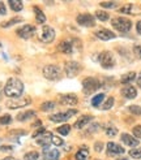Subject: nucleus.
<instances>
[{"label": "nucleus", "mask_w": 141, "mask_h": 160, "mask_svg": "<svg viewBox=\"0 0 141 160\" xmlns=\"http://www.w3.org/2000/svg\"><path fill=\"white\" fill-rule=\"evenodd\" d=\"M24 89H25V86H24L22 81L18 78H9L7 81L5 86H4V95L11 99H17V98H21V95L24 94Z\"/></svg>", "instance_id": "nucleus-1"}, {"label": "nucleus", "mask_w": 141, "mask_h": 160, "mask_svg": "<svg viewBox=\"0 0 141 160\" xmlns=\"http://www.w3.org/2000/svg\"><path fill=\"white\" fill-rule=\"evenodd\" d=\"M111 25L118 31L125 34L132 29V21L128 20V18H124V17H115V18L111 20Z\"/></svg>", "instance_id": "nucleus-2"}, {"label": "nucleus", "mask_w": 141, "mask_h": 160, "mask_svg": "<svg viewBox=\"0 0 141 160\" xmlns=\"http://www.w3.org/2000/svg\"><path fill=\"white\" fill-rule=\"evenodd\" d=\"M43 77L49 81H58L61 77V70L58 65H54V64H50V65H46L42 70Z\"/></svg>", "instance_id": "nucleus-3"}, {"label": "nucleus", "mask_w": 141, "mask_h": 160, "mask_svg": "<svg viewBox=\"0 0 141 160\" xmlns=\"http://www.w3.org/2000/svg\"><path fill=\"white\" fill-rule=\"evenodd\" d=\"M101 87V81L94 77H86L82 81V89L85 94H93Z\"/></svg>", "instance_id": "nucleus-4"}, {"label": "nucleus", "mask_w": 141, "mask_h": 160, "mask_svg": "<svg viewBox=\"0 0 141 160\" xmlns=\"http://www.w3.org/2000/svg\"><path fill=\"white\" fill-rule=\"evenodd\" d=\"M77 112H78L77 109H68L65 112H58V113H55V115H50L49 118L52 122H65L67 120L77 115Z\"/></svg>", "instance_id": "nucleus-5"}, {"label": "nucleus", "mask_w": 141, "mask_h": 160, "mask_svg": "<svg viewBox=\"0 0 141 160\" xmlns=\"http://www.w3.org/2000/svg\"><path fill=\"white\" fill-rule=\"evenodd\" d=\"M98 61L102 67H103L105 69H111L114 65H115V59H114V55L111 52L108 51H105L99 53L98 56Z\"/></svg>", "instance_id": "nucleus-6"}, {"label": "nucleus", "mask_w": 141, "mask_h": 160, "mask_svg": "<svg viewBox=\"0 0 141 160\" xmlns=\"http://www.w3.org/2000/svg\"><path fill=\"white\" fill-rule=\"evenodd\" d=\"M76 21H77L78 25L84 26V28H94V26H96V18H94V16L90 14V13H81V14H78Z\"/></svg>", "instance_id": "nucleus-7"}, {"label": "nucleus", "mask_w": 141, "mask_h": 160, "mask_svg": "<svg viewBox=\"0 0 141 160\" xmlns=\"http://www.w3.org/2000/svg\"><path fill=\"white\" fill-rule=\"evenodd\" d=\"M64 72H65L67 77L73 78V77L78 76V73L81 72V65L77 61H67L64 64Z\"/></svg>", "instance_id": "nucleus-8"}, {"label": "nucleus", "mask_w": 141, "mask_h": 160, "mask_svg": "<svg viewBox=\"0 0 141 160\" xmlns=\"http://www.w3.org/2000/svg\"><path fill=\"white\" fill-rule=\"evenodd\" d=\"M31 103V98L30 97H24V98H17V99H12L7 103V107L9 109H20L29 106Z\"/></svg>", "instance_id": "nucleus-9"}, {"label": "nucleus", "mask_w": 141, "mask_h": 160, "mask_svg": "<svg viewBox=\"0 0 141 160\" xmlns=\"http://www.w3.org/2000/svg\"><path fill=\"white\" fill-rule=\"evenodd\" d=\"M55 30L51 28V26H43L41 29V33H39V38H41V41L44 42V43H51L54 39H55Z\"/></svg>", "instance_id": "nucleus-10"}, {"label": "nucleus", "mask_w": 141, "mask_h": 160, "mask_svg": "<svg viewBox=\"0 0 141 160\" xmlns=\"http://www.w3.org/2000/svg\"><path fill=\"white\" fill-rule=\"evenodd\" d=\"M58 50L65 55L72 53L75 50V39H64L58 44Z\"/></svg>", "instance_id": "nucleus-11"}, {"label": "nucleus", "mask_w": 141, "mask_h": 160, "mask_svg": "<svg viewBox=\"0 0 141 160\" xmlns=\"http://www.w3.org/2000/svg\"><path fill=\"white\" fill-rule=\"evenodd\" d=\"M106 154L108 156H118L124 154V148L115 142H108L106 145Z\"/></svg>", "instance_id": "nucleus-12"}, {"label": "nucleus", "mask_w": 141, "mask_h": 160, "mask_svg": "<svg viewBox=\"0 0 141 160\" xmlns=\"http://www.w3.org/2000/svg\"><path fill=\"white\" fill-rule=\"evenodd\" d=\"M35 34V26L33 25H24L22 28L17 29V35L22 39H30Z\"/></svg>", "instance_id": "nucleus-13"}, {"label": "nucleus", "mask_w": 141, "mask_h": 160, "mask_svg": "<svg viewBox=\"0 0 141 160\" xmlns=\"http://www.w3.org/2000/svg\"><path fill=\"white\" fill-rule=\"evenodd\" d=\"M96 37L98 39H101V41H111V39H115L116 38V34L114 33V31L108 30V29H101V30H97L96 33Z\"/></svg>", "instance_id": "nucleus-14"}, {"label": "nucleus", "mask_w": 141, "mask_h": 160, "mask_svg": "<svg viewBox=\"0 0 141 160\" xmlns=\"http://www.w3.org/2000/svg\"><path fill=\"white\" fill-rule=\"evenodd\" d=\"M120 141L124 143L125 146H128V147H131V148L137 147L138 143H140L137 138H135L133 135H131V134H128V133H123V134L120 135Z\"/></svg>", "instance_id": "nucleus-15"}, {"label": "nucleus", "mask_w": 141, "mask_h": 160, "mask_svg": "<svg viewBox=\"0 0 141 160\" xmlns=\"http://www.w3.org/2000/svg\"><path fill=\"white\" fill-rule=\"evenodd\" d=\"M60 103L64 106H77L78 103V98L75 94H65L60 97Z\"/></svg>", "instance_id": "nucleus-16"}, {"label": "nucleus", "mask_w": 141, "mask_h": 160, "mask_svg": "<svg viewBox=\"0 0 141 160\" xmlns=\"http://www.w3.org/2000/svg\"><path fill=\"white\" fill-rule=\"evenodd\" d=\"M122 95L127 99H135L137 97V90H136V87H133L132 85H127L122 89Z\"/></svg>", "instance_id": "nucleus-17"}, {"label": "nucleus", "mask_w": 141, "mask_h": 160, "mask_svg": "<svg viewBox=\"0 0 141 160\" xmlns=\"http://www.w3.org/2000/svg\"><path fill=\"white\" fill-rule=\"evenodd\" d=\"M120 13H125V14H132V16H136V14H141V8L140 7H136V5H132V4H128V5H124L119 9Z\"/></svg>", "instance_id": "nucleus-18"}, {"label": "nucleus", "mask_w": 141, "mask_h": 160, "mask_svg": "<svg viewBox=\"0 0 141 160\" xmlns=\"http://www.w3.org/2000/svg\"><path fill=\"white\" fill-rule=\"evenodd\" d=\"M91 120H93L91 116L82 115V116H80V118H77V121L75 122V128H76V129H82V128H85L88 124H90Z\"/></svg>", "instance_id": "nucleus-19"}, {"label": "nucleus", "mask_w": 141, "mask_h": 160, "mask_svg": "<svg viewBox=\"0 0 141 160\" xmlns=\"http://www.w3.org/2000/svg\"><path fill=\"white\" fill-rule=\"evenodd\" d=\"M37 112L33 111V109H29V111H25V112H20V113L16 116V120L17 121H28V120L35 117Z\"/></svg>", "instance_id": "nucleus-20"}, {"label": "nucleus", "mask_w": 141, "mask_h": 160, "mask_svg": "<svg viewBox=\"0 0 141 160\" xmlns=\"http://www.w3.org/2000/svg\"><path fill=\"white\" fill-rule=\"evenodd\" d=\"M44 150V159L46 160H58L60 158V152L58 150H50L49 146L43 147Z\"/></svg>", "instance_id": "nucleus-21"}, {"label": "nucleus", "mask_w": 141, "mask_h": 160, "mask_svg": "<svg viewBox=\"0 0 141 160\" xmlns=\"http://www.w3.org/2000/svg\"><path fill=\"white\" fill-rule=\"evenodd\" d=\"M103 130H105V134L107 135V137L114 138V137L118 135V128L115 125H112V124H106Z\"/></svg>", "instance_id": "nucleus-22"}, {"label": "nucleus", "mask_w": 141, "mask_h": 160, "mask_svg": "<svg viewBox=\"0 0 141 160\" xmlns=\"http://www.w3.org/2000/svg\"><path fill=\"white\" fill-rule=\"evenodd\" d=\"M136 77H137V76H136L135 72H129V73H125V74L122 76L120 82H122L123 85H128V83H131L132 81H135Z\"/></svg>", "instance_id": "nucleus-23"}, {"label": "nucleus", "mask_w": 141, "mask_h": 160, "mask_svg": "<svg viewBox=\"0 0 141 160\" xmlns=\"http://www.w3.org/2000/svg\"><path fill=\"white\" fill-rule=\"evenodd\" d=\"M105 102V94L103 92H99V94H97L96 97H93V99H91V106L93 107H101L102 106V103Z\"/></svg>", "instance_id": "nucleus-24"}, {"label": "nucleus", "mask_w": 141, "mask_h": 160, "mask_svg": "<svg viewBox=\"0 0 141 160\" xmlns=\"http://www.w3.org/2000/svg\"><path fill=\"white\" fill-rule=\"evenodd\" d=\"M33 9H34V13H35V20H37V22H38V23H44V22H46V16H44V13H43L41 9H39V7L34 5Z\"/></svg>", "instance_id": "nucleus-25"}, {"label": "nucleus", "mask_w": 141, "mask_h": 160, "mask_svg": "<svg viewBox=\"0 0 141 160\" xmlns=\"http://www.w3.org/2000/svg\"><path fill=\"white\" fill-rule=\"evenodd\" d=\"M20 22H22V18L21 17H13V18L8 20L5 22H2V23H0V26H2L3 29H8V28H11V26L16 25V23H20Z\"/></svg>", "instance_id": "nucleus-26"}, {"label": "nucleus", "mask_w": 141, "mask_h": 160, "mask_svg": "<svg viewBox=\"0 0 141 160\" xmlns=\"http://www.w3.org/2000/svg\"><path fill=\"white\" fill-rule=\"evenodd\" d=\"M8 4H9L11 9L14 12H21L22 8H24V4H22V2H20V0H9Z\"/></svg>", "instance_id": "nucleus-27"}, {"label": "nucleus", "mask_w": 141, "mask_h": 160, "mask_svg": "<svg viewBox=\"0 0 141 160\" xmlns=\"http://www.w3.org/2000/svg\"><path fill=\"white\" fill-rule=\"evenodd\" d=\"M114 104H115V98L114 97H108L103 103H102L101 108L103 111H108V109H111L114 107Z\"/></svg>", "instance_id": "nucleus-28"}, {"label": "nucleus", "mask_w": 141, "mask_h": 160, "mask_svg": "<svg viewBox=\"0 0 141 160\" xmlns=\"http://www.w3.org/2000/svg\"><path fill=\"white\" fill-rule=\"evenodd\" d=\"M55 107H56V103L52 102V100L43 102L42 104H41V109H42L43 112H50V111H52Z\"/></svg>", "instance_id": "nucleus-29"}, {"label": "nucleus", "mask_w": 141, "mask_h": 160, "mask_svg": "<svg viewBox=\"0 0 141 160\" xmlns=\"http://www.w3.org/2000/svg\"><path fill=\"white\" fill-rule=\"evenodd\" d=\"M94 16H96V18H98V20H99V21H102V22L108 21V18H110V14H108L106 11H102V9L97 11Z\"/></svg>", "instance_id": "nucleus-30"}, {"label": "nucleus", "mask_w": 141, "mask_h": 160, "mask_svg": "<svg viewBox=\"0 0 141 160\" xmlns=\"http://www.w3.org/2000/svg\"><path fill=\"white\" fill-rule=\"evenodd\" d=\"M56 132H58L60 135H63V137H65V135H68V134L70 133V126L67 125V124H63V125H60V126L58 128Z\"/></svg>", "instance_id": "nucleus-31"}, {"label": "nucleus", "mask_w": 141, "mask_h": 160, "mask_svg": "<svg viewBox=\"0 0 141 160\" xmlns=\"http://www.w3.org/2000/svg\"><path fill=\"white\" fill-rule=\"evenodd\" d=\"M86 159H88V150L80 148L76 152V160H86Z\"/></svg>", "instance_id": "nucleus-32"}, {"label": "nucleus", "mask_w": 141, "mask_h": 160, "mask_svg": "<svg viewBox=\"0 0 141 160\" xmlns=\"http://www.w3.org/2000/svg\"><path fill=\"white\" fill-rule=\"evenodd\" d=\"M129 156L132 158V159H141V148H138V147H135V148H131L129 150Z\"/></svg>", "instance_id": "nucleus-33"}, {"label": "nucleus", "mask_w": 141, "mask_h": 160, "mask_svg": "<svg viewBox=\"0 0 141 160\" xmlns=\"http://www.w3.org/2000/svg\"><path fill=\"white\" fill-rule=\"evenodd\" d=\"M50 142L52 143V145H55V146H63V145H64V141H63L59 135H54V134H51Z\"/></svg>", "instance_id": "nucleus-34"}, {"label": "nucleus", "mask_w": 141, "mask_h": 160, "mask_svg": "<svg viewBox=\"0 0 141 160\" xmlns=\"http://www.w3.org/2000/svg\"><path fill=\"white\" fill-rule=\"evenodd\" d=\"M128 112L132 115H135V116H141V107L140 106H129L128 107Z\"/></svg>", "instance_id": "nucleus-35"}, {"label": "nucleus", "mask_w": 141, "mask_h": 160, "mask_svg": "<svg viewBox=\"0 0 141 160\" xmlns=\"http://www.w3.org/2000/svg\"><path fill=\"white\" fill-rule=\"evenodd\" d=\"M38 159H39V154L37 151H30V152L25 154V156H24V160H38Z\"/></svg>", "instance_id": "nucleus-36"}, {"label": "nucleus", "mask_w": 141, "mask_h": 160, "mask_svg": "<svg viewBox=\"0 0 141 160\" xmlns=\"http://www.w3.org/2000/svg\"><path fill=\"white\" fill-rule=\"evenodd\" d=\"M12 122V116L11 115H3L0 117V125H9Z\"/></svg>", "instance_id": "nucleus-37"}, {"label": "nucleus", "mask_w": 141, "mask_h": 160, "mask_svg": "<svg viewBox=\"0 0 141 160\" xmlns=\"http://www.w3.org/2000/svg\"><path fill=\"white\" fill-rule=\"evenodd\" d=\"M99 5L102 8H107V9H112V8H116L118 3L116 2H101Z\"/></svg>", "instance_id": "nucleus-38"}, {"label": "nucleus", "mask_w": 141, "mask_h": 160, "mask_svg": "<svg viewBox=\"0 0 141 160\" xmlns=\"http://www.w3.org/2000/svg\"><path fill=\"white\" fill-rule=\"evenodd\" d=\"M132 134H133V137L137 138V139H141V125H137L135 126L132 129Z\"/></svg>", "instance_id": "nucleus-39"}, {"label": "nucleus", "mask_w": 141, "mask_h": 160, "mask_svg": "<svg viewBox=\"0 0 141 160\" xmlns=\"http://www.w3.org/2000/svg\"><path fill=\"white\" fill-rule=\"evenodd\" d=\"M133 52H135L136 58L141 60V44H136L135 47H133Z\"/></svg>", "instance_id": "nucleus-40"}, {"label": "nucleus", "mask_w": 141, "mask_h": 160, "mask_svg": "<svg viewBox=\"0 0 141 160\" xmlns=\"http://www.w3.org/2000/svg\"><path fill=\"white\" fill-rule=\"evenodd\" d=\"M90 124H91V128H89L88 133H96L99 129V128H101V125L98 122H90Z\"/></svg>", "instance_id": "nucleus-41"}, {"label": "nucleus", "mask_w": 141, "mask_h": 160, "mask_svg": "<svg viewBox=\"0 0 141 160\" xmlns=\"http://www.w3.org/2000/svg\"><path fill=\"white\" fill-rule=\"evenodd\" d=\"M103 147H105V146H103V143H102V142H99V141L94 143V150H96L97 152H101V151L103 150Z\"/></svg>", "instance_id": "nucleus-42"}, {"label": "nucleus", "mask_w": 141, "mask_h": 160, "mask_svg": "<svg viewBox=\"0 0 141 160\" xmlns=\"http://www.w3.org/2000/svg\"><path fill=\"white\" fill-rule=\"evenodd\" d=\"M7 14V8L3 2H0V16H5Z\"/></svg>", "instance_id": "nucleus-43"}, {"label": "nucleus", "mask_w": 141, "mask_h": 160, "mask_svg": "<svg viewBox=\"0 0 141 160\" xmlns=\"http://www.w3.org/2000/svg\"><path fill=\"white\" fill-rule=\"evenodd\" d=\"M136 31H137V34L141 35V21H138L136 23Z\"/></svg>", "instance_id": "nucleus-44"}, {"label": "nucleus", "mask_w": 141, "mask_h": 160, "mask_svg": "<svg viewBox=\"0 0 141 160\" xmlns=\"http://www.w3.org/2000/svg\"><path fill=\"white\" fill-rule=\"evenodd\" d=\"M136 83H137V86L140 87V89H141V73L136 77Z\"/></svg>", "instance_id": "nucleus-45"}, {"label": "nucleus", "mask_w": 141, "mask_h": 160, "mask_svg": "<svg viewBox=\"0 0 141 160\" xmlns=\"http://www.w3.org/2000/svg\"><path fill=\"white\" fill-rule=\"evenodd\" d=\"M0 150H2V151H12L13 147H11V146H3V147H0Z\"/></svg>", "instance_id": "nucleus-46"}, {"label": "nucleus", "mask_w": 141, "mask_h": 160, "mask_svg": "<svg viewBox=\"0 0 141 160\" xmlns=\"http://www.w3.org/2000/svg\"><path fill=\"white\" fill-rule=\"evenodd\" d=\"M42 125V121H41V120H37V121L33 124V126H41Z\"/></svg>", "instance_id": "nucleus-47"}, {"label": "nucleus", "mask_w": 141, "mask_h": 160, "mask_svg": "<svg viewBox=\"0 0 141 160\" xmlns=\"http://www.w3.org/2000/svg\"><path fill=\"white\" fill-rule=\"evenodd\" d=\"M2 160H17V159L12 158V156H8V158H4V159H2Z\"/></svg>", "instance_id": "nucleus-48"}, {"label": "nucleus", "mask_w": 141, "mask_h": 160, "mask_svg": "<svg viewBox=\"0 0 141 160\" xmlns=\"http://www.w3.org/2000/svg\"><path fill=\"white\" fill-rule=\"evenodd\" d=\"M3 94H4V91H3V89H2V87H0V99L3 98Z\"/></svg>", "instance_id": "nucleus-49"}, {"label": "nucleus", "mask_w": 141, "mask_h": 160, "mask_svg": "<svg viewBox=\"0 0 141 160\" xmlns=\"http://www.w3.org/2000/svg\"><path fill=\"white\" fill-rule=\"evenodd\" d=\"M116 160H128L127 158H119V159H116Z\"/></svg>", "instance_id": "nucleus-50"}, {"label": "nucleus", "mask_w": 141, "mask_h": 160, "mask_svg": "<svg viewBox=\"0 0 141 160\" xmlns=\"http://www.w3.org/2000/svg\"><path fill=\"white\" fill-rule=\"evenodd\" d=\"M97 160H98V159H97Z\"/></svg>", "instance_id": "nucleus-51"}]
</instances>
